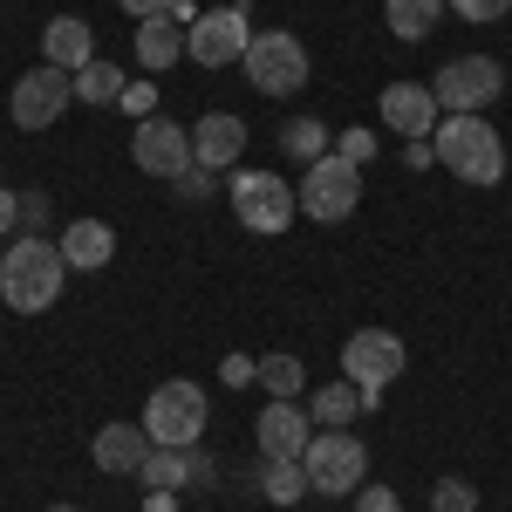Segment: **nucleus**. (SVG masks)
<instances>
[{
    "label": "nucleus",
    "mask_w": 512,
    "mask_h": 512,
    "mask_svg": "<svg viewBox=\"0 0 512 512\" xmlns=\"http://www.w3.org/2000/svg\"><path fill=\"white\" fill-rule=\"evenodd\" d=\"M21 219H28V233L48 226V192H21Z\"/></svg>",
    "instance_id": "72a5a7b5"
},
{
    "label": "nucleus",
    "mask_w": 512,
    "mask_h": 512,
    "mask_svg": "<svg viewBox=\"0 0 512 512\" xmlns=\"http://www.w3.org/2000/svg\"><path fill=\"white\" fill-rule=\"evenodd\" d=\"M437 110L444 117H485V103H499L506 96V69L492 62V55H458V62H444L431 82Z\"/></svg>",
    "instance_id": "39448f33"
},
{
    "label": "nucleus",
    "mask_w": 512,
    "mask_h": 512,
    "mask_svg": "<svg viewBox=\"0 0 512 512\" xmlns=\"http://www.w3.org/2000/svg\"><path fill=\"white\" fill-rule=\"evenodd\" d=\"M69 103H76V76H69V69H55V62L21 69L14 96H7V110H14V123H21V130H48V123L62 117Z\"/></svg>",
    "instance_id": "9b49d317"
},
{
    "label": "nucleus",
    "mask_w": 512,
    "mask_h": 512,
    "mask_svg": "<svg viewBox=\"0 0 512 512\" xmlns=\"http://www.w3.org/2000/svg\"><path fill=\"white\" fill-rule=\"evenodd\" d=\"M219 383H226V390H246V383H260V355H226V362H219Z\"/></svg>",
    "instance_id": "c85d7f7f"
},
{
    "label": "nucleus",
    "mask_w": 512,
    "mask_h": 512,
    "mask_svg": "<svg viewBox=\"0 0 512 512\" xmlns=\"http://www.w3.org/2000/svg\"><path fill=\"white\" fill-rule=\"evenodd\" d=\"M431 151L444 171H458L465 185H499L506 178V144L485 117H444L431 130Z\"/></svg>",
    "instance_id": "f03ea898"
},
{
    "label": "nucleus",
    "mask_w": 512,
    "mask_h": 512,
    "mask_svg": "<svg viewBox=\"0 0 512 512\" xmlns=\"http://www.w3.org/2000/svg\"><path fill=\"white\" fill-rule=\"evenodd\" d=\"M355 410H362V390H355L349 376H342V383L315 390V410H308V417H315V431H349Z\"/></svg>",
    "instance_id": "412c9836"
},
{
    "label": "nucleus",
    "mask_w": 512,
    "mask_h": 512,
    "mask_svg": "<svg viewBox=\"0 0 512 512\" xmlns=\"http://www.w3.org/2000/svg\"><path fill=\"white\" fill-rule=\"evenodd\" d=\"M41 55H48L55 69H69V76L89 69V62H96V35H89V21H82V14H55V21L41 28Z\"/></svg>",
    "instance_id": "a211bd4d"
},
{
    "label": "nucleus",
    "mask_w": 512,
    "mask_h": 512,
    "mask_svg": "<svg viewBox=\"0 0 512 512\" xmlns=\"http://www.w3.org/2000/svg\"><path fill=\"white\" fill-rule=\"evenodd\" d=\"M14 226H21V198L0 192V233H14Z\"/></svg>",
    "instance_id": "c9c22d12"
},
{
    "label": "nucleus",
    "mask_w": 512,
    "mask_h": 512,
    "mask_svg": "<svg viewBox=\"0 0 512 512\" xmlns=\"http://www.w3.org/2000/svg\"><path fill=\"white\" fill-rule=\"evenodd\" d=\"M246 48H253V14H246V0H239V7H205L192 21V35H185V55H192L198 69L246 62Z\"/></svg>",
    "instance_id": "9d476101"
},
{
    "label": "nucleus",
    "mask_w": 512,
    "mask_h": 512,
    "mask_svg": "<svg viewBox=\"0 0 512 512\" xmlns=\"http://www.w3.org/2000/svg\"><path fill=\"white\" fill-rule=\"evenodd\" d=\"M444 14V0H383V21H390L396 41H424Z\"/></svg>",
    "instance_id": "4be33fe9"
},
{
    "label": "nucleus",
    "mask_w": 512,
    "mask_h": 512,
    "mask_svg": "<svg viewBox=\"0 0 512 512\" xmlns=\"http://www.w3.org/2000/svg\"><path fill=\"white\" fill-rule=\"evenodd\" d=\"M355 512H403V499H396L390 485H362L355 492Z\"/></svg>",
    "instance_id": "2f4dec72"
},
{
    "label": "nucleus",
    "mask_w": 512,
    "mask_h": 512,
    "mask_svg": "<svg viewBox=\"0 0 512 512\" xmlns=\"http://www.w3.org/2000/svg\"><path fill=\"white\" fill-rule=\"evenodd\" d=\"M171 185H178V198H192V205H205V198H212V171H205V164H185V171H178Z\"/></svg>",
    "instance_id": "7c9ffc66"
},
{
    "label": "nucleus",
    "mask_w": 512,
    "mask_h": 512,
    "mask_svg": "<svg viewBox=\"0 0 512 512\" xmlns=\"http://www.w3.org/2000/svg\"><path fill=\"white\" fill-rule=\"evenodd\" d=\"M444 7H458V21H472V28H492L512 14V0H444Z\"/></svg>",
    "instance_id": "cd10ccee"
},
{
    "label": "nucleus",
    "mask_w": 512,
    "mask_h": 512,
    "mask_svg": "<svg viewBox=\"0 0 512 512\" xmlns=\"http://www.w3.org/2000/svg\"><path fill=\"white\" fill-rule=\"evenodd\" d=\"M151 451H158V444H151V431H144V424H103V431H96V444H89V458H96L110 478H137Z\"/></svg>",
    "instance_id": "dca6fc26"
},
{
    "label": "nucleus",
    "mask_w": 512,
    "mask_h": 512,
    "mask_svg": "<svg viewBox=\"0 0 512 512\" xmlns=\"http://www.w3.org/2000/svg\"><path fill=\"white\" fill-rule=\"evenodd\" d=\"M48 512H76V506H48Z\"/></svg>",
    "instance_id": "58836bf2"
},
{
    "label": "nucleus",
    "mask_w": 512,
    "mask_h": 512,
    "mask_svg": "<svg viewBox=\"0 0 512 512\" xmlns=\"http://www.w3.org/2000/svg\"><path fill=\"white\" fill-rule=\"evenodd\" d=\"M239 151H246V123H239L233 110H205V117L192 123V164L226 171V164H239Z\"/></svg>",
    "instance_id": "2eb2a0df"
},
{
    "label": "nucleus",
    "mask_w": 512,
    "mask_h": 512,
    "mask_svg": "<svg viewBox=\"0 0 512 512\" xmlns=\"http://www.w3.org/2000/svg\"><path fill=\"white\" fill-rule=\"evenodd\" d=\"M233 212H239V226L246 233H287L294 226V212H301V198H294V185L280 178V171H246L239 164L233 171Z\"/></svg>",
    "instance_id": "423d86ee"
},
{
    "label": "nucleus",
    "mask_w": 512,
    "mask_h": 512,
    "mask_svg": "<svg viewBox=\"0 0 512 512\" xmlns=\"http://www.w3.org/2000/svg\"><path fill=\"white\" fill-rule=\"evenodd\" d=\"M164 14H171V21H178V28H185V35H192V21H198V7H192V0H171V7H164Z\"/></svg>",
    "instance_id": "e433bc0d"
},
{
    "label": "nucleus",
    "mask_w": 512,
    "mask_h": 512,
    "mask_svg": "<svg viewBox=\"0 0 512 512\" xmlns=\"http://www.w3.org/2000/svg\"><path fill=\"white\" fill-rule=\"evenodd\" d=\"M301 472H308L315 492L349 499V492H362V478H369V451H362V437H355V431H315L308 458H301Z\"/></svg>",
    "instance_id": "1a4fd4ad"
},
{
    "label": "nucleus",
    "mask_w": 512,
    "mask_h": 512,
    "mask_svg": "<svg viewBox=\"0 0 512 512\" xmlns=\"http://www.w3.org/2000/svg\"><path fill=\"white\" fill-rule=\"evenodd\" d=\"M123 14H130V21H151V14H164V7H171V0H117Z\"/></svg>",
    "instance_id": "f704fd0d"
},
{
    "label": "nucleus",
    "mask_w": 512,
    "mask_h": 512,
    "mask_svg": "<svg viewBox=\"0 0 512 512\" xmlns=\"http://www.w3.org/2000/svg\"><path fill=\"white\" fill-rule=\"evenodd\" d=\"M280 151H294L301 164L328 158V123H321V117H287V123H280Z\"/></svg>",
    "instance_id": "b1692460"
},
{
    "label": "nucleus",
    "mask_w": 512,
    "mask_h": 512,
    "mask_svg": "<svg viewBox=\"0 0 512 512\" xmlns=\"http://www.w3.org/2000/svg\"><path fill=\"white\" fill-rule=\"evenodd\" d=\"M137 424L151 431V444H158V451H185V444H198V437H205V390H198V383H185V376H178V383H158Z\"/></svg>",
    "instance_id": "20e7f679"
},
{
    "label": "nucleus",
    "mask_w": 512,
    "mask_h": 512,
    "mask_svg": "<svg viewBox=\"0 0 512 512\" xmlns=\"http://www.w3.org/2000/svg\"><path fill=\"white\" fill-rule=\"evenodd\" d=\"M342 376L362 390V410H376L383 390L403 376V335H390V328H355L349 342H342Z\"/></svg>",
    "instance_id": "7ed1b4c3"
},
{
    "label": "nucleus",
    "mask_w": 512,
    "mask_h": 512,
    "mask_svg": "<svg viewBox=\"0 0 512 512\" xmlns=\"http://www.w3.org/2000/svg\"><path fill=\"white\" fill-rule=\"evenodd\" d=\"M123 69L117 62H89V69H76V103H117L123 96Z\"/></svg>",
    "instance_id": "393cba45"
},
{
    "label": "nucleus",
    "mask_w": 512,
    "mask_h": 512,
    "mask_svg": "<svg viewBox=\"0 0 512 512\" xmlns=\"http://www.w3.org/2000/svg\"><path fill=\"white\" fill-rule=\"evenodd\" d=\"M431 512H478V485L472 478H437L431 485Z\"/></svg>",
    "instance_id": "bb28decb"
},
{
    "label": "nucleus",
    "mask_w": 512,
    "mask_h": 512,
    "mask_svg": "<svg viewBox=\"0 0 512 512\" xmlns=\"http://www.w3.org/2000/svg\"><path fill=\"white\" fill-rule=\"evenodd\" d=\"M130 158L151 178H178L192 164V137H185V123H171V117H144L137 137H130Z\"/></svg>",
    "instance_id": "f8f14e48"
},
{
    "label": "nucleus",
    "mask_w": 512,
    "mask_h": 512,
    "mask_svg": "<svg viewBox=\"0 0 512 512\" xmlns=\"http://www.w3.org/2000/svg\"><path fill=\"white\" fill-rule=\"evenodd\" d=\"M62 280H69V260H62L55 239L21 233L7 253H0V301H7L14 315H41V308H55Z\"/></svg>",
    "instance_id": "f257e3e1"
},
{
    "label": "nucleus",
    "mask_w": 512,
    "mask_h": 512,
    "mask_svg": "<svg viewBox=\"0 0 512 512\" xmlns=\"http://www.w3.org/2000/svg\"><path fill=\"white\" fill-rule=\"evenodd\" d=\"M253 437H260V458H308V444H315V417L301 410V403H267L260 410V424H253Z\"/></svg>",
    "instance_id": "4468645a"
},
{
    "label": "nucleus",
    "mask_w": 512,
    "mask_h": 512,
    "mask_svg": "<svg viewBox=\"0 0 512 512\" xmlns=\"http://www.w3.org/2000/svg\"><path fill=\"white\" fill-rule=\"evenodd\" d=\"M123 110H130V117L144 123V117H158V89H151V82H123V96H117Z\"/></svg>",
    "instance_id": "c756f323"
},
{
    "label": "nucleus",
    "mask_w": 512,
    "mask_h": 512,
    "mask_svg": "<svg viewBox=\"0 0 512 512\" xmlns=\"http://www.w3.org/2000/svg\"><path fill=\"white\" fill-rule=\"evenodd\" d=\"M376 110H383V123H390L403 144H410V137H431L437 123H444V110H437V96H431V82H390V89L376 96Z\"/></svg>",
    "instance_id": "ddd939ff"
},
{
    "label": "nucleus",
    "mask_w": 512,
    "mask_h": 512,
    "mask_svg": "<svg viewBox=\"0 0 512 512\" xmlns=\"http://www.w3.org/2000/svg\"><path fill=\"white\" fill-rule=\"evenodd\" d=\"M335 151H342L349 164H369V158H376V137H369V130H349V137H342Z\"/></svg>",
    "instance_id": "473e14b6"
},
{
    "label": "nucleus",
    "mask_w": 512,
    "mask_h": 512,
    "mask_svg": "<svg viewBox=\"0 0 512 512\" xmlns=\"http://www.w3.org/2000/svg\"><path fill=\"white\" fill-rule=\"evenodd\" d=\"M301 212L308 219H321V226H335V219H349L355 205H362V164H349L342 151H328V158H315L308 171H301Z\"/></svg>",
    "instance_id": "0eeeda50"
},
{
    "label": "nucleus",
    "mask_w": 512,
    "mask_h": 512,
    "mask_svg": "<svg viewBox=\"0 0 512 512\" xmlns=\"http://www.w3.org/2000/svg\"><path fill=\"white\" fill-rule=\"evenodd\" d=\"M144 512H178V499H171V492H151V499H144Z\"/></svg>",
    "instance_id": "4c0bfd02"
},
{
    "label": "nucleus",
    "mask_w": 512,
    "mask_h": 512,
    "mask_svg": "<svg viewBox=\"0 0 512 512\" xmlns=\"http://www.w3.org/2000/svg\"><path fill=\"white\" fill-rule=\"evenodd\" d=\"M260 492H267L274 506H301V492H315V485L301 472V458H267V465H260Z\"/></svg>",
    "instance_id": "5701e85b"
},
{
    "label": "nucleus",
    "mask_w": 512,
    "mask_h": 512,
    "mask_svg": "<svg viewBox=\"0 0 512 512\" xmlns=\"http://www.w3.org/2000/svg\"><path fill=\"white\" fill-rule=\"evenodd\" d=\"M260 383H267V396L294 403L301 383H308V369H301V355H260Z\"/></svg>",
    "instance_id": "a878e982"
},
{
    "label": "nucleus",
    "mask_w": 512,
    "mask_h": 512,
    "mask_svg": "<svg viewBox=\"0 0 512 512\" xmlns=\"http://www.w3.org/2000/svg\"><path fill=\"white\" fill-rule=\"evenodd\" d=\"M178 55H185V28H178L171 14L137 21V62H144V69H171Z\"/></svg>",
    "instance_id": "aec40b11"
},
{
    "label": "nucleus",
    "mask_w": 512,
    "mask_h": 512,
    "mask_svg": "<svg viewBox=\"0 0 512 512\" xmlns=\"http://www.w3.org/2000/svg\"><path fill=\"white\" fill-rule=\"evenodd\" d=\"M62 260L76 267V274H96V267H110L117 260V233L103 226V219H76V226H62Z\"/></svg>",
    "instance_id": "6ab92c4d"
},
{
    "label": "nucleus",
    "mask_w": 512,
    "mask_h": 512,
    "mask_svg": "<svg viewBox=\"0 0 512 512\" xmlns=\"http://www.w3.org/2000/svg\"><path fill=\"white\" fill-rule=\"evenodd\" d=\"M137 478H144L151 492H185V485H205V478H212V458H205L198 444H185V451H151Z\"/></svg>",
    "instance_id": "f3484780"
},
{
    "label": "nucleus",
    "mask_w": 512,
    "mask_h": 512,
    "mask_svg": "<svg viewBox=\"0 0 512 512\" xmlns=\"http://www.w3.org/2000/svg\"><path fill=\"white\" fill-rule=\"evenodd\" d=\"M239 69H246V82L260 96H301L308 89V48L287 35V28H267V35H253Z\"/></svg>",
    "instance_id": "6e6552de"
}]
</instances>
